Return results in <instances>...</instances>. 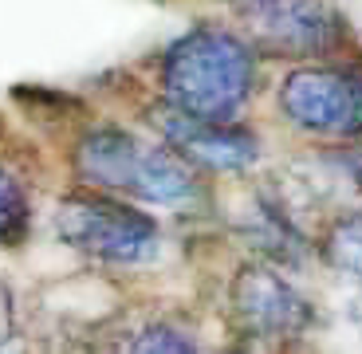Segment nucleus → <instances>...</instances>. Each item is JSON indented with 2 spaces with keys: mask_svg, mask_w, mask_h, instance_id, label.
<instances>
[{
  "mask_svg": "<svg viewBox=\"0 0 362 354\" xmlns=\"http://www.w3.org/2000/svg\"><path fill=\"white\" fill-rule=\"evenodd\" d=\"M162 95L177 110L209 122H233L256 91V52L228 28L197 24L162 55Z\"/></svg>",
  "mask_w": 362,
  "mask_h": 354,
  "instance_id": "obj_1",
  "label": "nucleus"
},
{
  "mask_svg": "<svg viewBox=\"0 0 362 354\" xmlns=\"http://www.w3.org/2000/svg\"><path fill=\"white\" fill-rule=\"evenodd\" d=\"M75 173L107 193H127L146 205H193L201 197L197 170L177 146L146 142L127 126H95L75 146Z\"/></svg>",
  "mask_w": 362,
  "mask_h": 354,
  "instance_id": "obj_2",
  "label": "nucleus"
},
{
  "mask_svg": "<svg viewBox=\"0 0 362 354\" xmlns=\"http://www.w3.org/2000/svg\"><path fill=\"white\" fill-rule=\"evenodd\" d=\"M55 232L67 248L99 264H146L158 252V220L127 201L99 193H71L55 209Z\"/></svg>",
  "mask_w": 362,
  "mask_h": 354,
  "instance_id": "obj_3",
  "label": "nucleus"
},
{
  "mask_svg": "<svg viewBox=\"0 0 362 354\" xmlns=\"http://www.w3.org/2000/svg\"><path fill=\"white\" fill-rule=\"evenodd\" d=\"M280 114L315 138H362V64H303L288 71Z\"/></svg>",
  "mask_w": 362,
  "mask_h": 354,
  "instance_id": "obj_4",
  "label": "nucleus"
},
{
  "mask_svg": "<svg viewBox=\"0 0 362 354\" xmlns=\"http://www.w3.org/2000/svg\"><path fill=\"white\" fill-rule=\"evenodd\" d=\"M240 12L264 55L327 59L346 44V20L331 0H252Z\"/></svg>",
  "mask_w": 362,
  "mask_h": 354,
  "instance_id": "obj_5",
  "label": "nucleus"
},
{
  "mask_svg": "<svg viewBox=\"0 0 362 354\" xmlns=\"http://www.w3.org/2000/svg\"><path fill=\"white\" fill-rule=\"evenodd\" d=\"M236 327L260 343H288L308 335L315 323V307L299 295L296 283L276 272V264H248L240 268L228 291Z\"/></svg>",
  "mask_w": 362,
  "mask_h": 354,
  "instance_id": "obj_6",
  "label": "nucleus"
},
{
  "mask_svg": "<svg viewBox=\"0 0 362 354\" xmlns=\"http://www.w3.org/2000/svg\"><path fill=\"white\" fill-rule=\"evenodd\" d=\"M154 126L170 146H177L193 165L217 173H245L260 158V138L240 122H209L177 110L173 102L154 107Z\"/></svg>",
  "mask_w": 362,
  "mask_h": 354,
  "instance_id": "obj_7",
  "label": "nucleus"
},
{
  "mask_svg": "<svg viewBox=\"0 0 362 354\" xmlns=\"http://www.w3.org/2000/svg\"><path fill=\"white\" fill-rule=\"evenodd\" d=\"M245 236H248V244L260 248L272 264H296L299 256L308 252V240L299 236V228L276 205H268V201H260L252 209V220L245 225Z\"/></svg>",
  "mask_w": 362,
  "mask_h": 354,
  "instance_id": "obj_8",
  "label": "nucleus"
},
{
  "mask_svg": "<svg viewBox=\"0 0 362 354\" xmlns=\"http://www.w3.org/2000/svg\"><path fill=\"white\" fill-rule=\"evenodd\" d=\"M327 260L335 264L343 276L362 280V209L343 217L331 228V236H327Z\"/></svg>",
  "mask_w": 362,
  "mask_h": 354,
  "instance_id": "obj_9",
  "label": "nucleus"
},
{
  "mask_svg": "<svg viewBox=\"0 0 362 354\" xmlns=\"http://www.w3.org/2000/svg\"><path fill=\"white\" fill-rule=\"evenodd\" d=\"M28 189L8 165H0V244H16L28 228Z\"/></svg>",
  "mask_w": 362,
  "mask_h": 354,
  "instance_id": "obj_10",
  "label": "nucleus"
},
{
  "mask_svg": "<svg viewBox=\"0 0 362 354\" xmlns=\"http://www.w3.org/2000/svg\"><path fill=\"white\" fill-rule=\"evenodd\" d=\"M130 350H165V354H193L197 350V338H189V331H181L177 323H146L134 338H130Z\"/></svg>",
  "mask_w": 362,
  "mask_h": 354,
  "instance_id": "obj_11",
  "label": "nucleus"
},
{
  "mask_svg": "<svg viewBox=\"0 0 362 354\" xmlns=\"http://www.w3.org/2000/svg\"><path fill=\"white\" fill-rule=\"evenodd\" d=\"M331 162L339 165V170L351 177L354 185L362 189V146H351V150H339V154H331Z\"/></svg>",
  "mask_w": 362,
  "mask_h": 354,
  "instance_id": "obj_12",
  "label": "nucleus"
},
{
  "mask_svg": "<svg viewBox=\"0 0 362 354\" xmlns=\"http://www.w3.org/2000/svg\"><path fill=\"white\" fill-rule=\"evenodd\" d=\"M351 283H354V291L346 295V319L362 331V280H351Z\"/></svg>",
  "mask_w": 362,
  "mask_h": 354,
  "instance_id": "obj_13",
  "label": "nucleus"
},
{
  "mask_svg": "<svg viewBox=\"0 0 362 354\" xmlns=\"http://www.w3.org/2000/svg\"><path fill=\"white\" fill-rule=\"evenodd\" d=\"M228 4H252V0H228Z\"/></svg>",
  "mask_w": 362,
  "mask_h": 354,
  "instance_id": "obj_14",
  "label": "nucleus"
}]
</instances>
